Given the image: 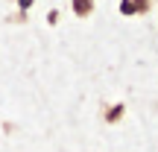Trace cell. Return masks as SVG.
<instances>
[{
  "mask_svg": "<svg viewBox=\"0 0 158 152\" xmlns=\"http://www.w3.org/2000/svg\"><path fill=\"white\" fill-rule=\"evenodd\" d=\"M123 111H126V108L120 105V102H117V105H111V108L106 111V123H117V120L123 117Z\"/></svg>",
  "mask_w": 158,
  "mask_h": 152,
  "instance_id": "cell-2",
  "label": "cell"
},
{
  "mask_svg": "<svg viewBox=\"0 0 158 152\" xmlns=\"http://www.w3.org/2000/svg\"><path fill=\"white\" fill-rule=\"evenodd\" d=\"M132 6H135V12H147L149 9V0H132Z\"/></svg>",
  "mask_w": 158,
  "mask_h": 152,
  "instance_id": "cell-4",
  "label": "cell"
},
{
  "mask_svg": "<svg viewBox=\"0 0 158 152\" xmlns=\"http://www.w3.org/2000/svg\"><path fill=\"white\" fill-rule=\"evenodd\" d=\"M70 9H73L76 18H88L91 12H94V0H73V3H70Z\"/></svg>",
  "mask_w": 158,
  "mask_h": 152,
  "instance_id": "cell-1",
  "label": "cell"
},
{
  "mask_svg": "<svg viewBox=\"0 0 158 152\" xmlns=\"http://www.w3.org/2000/svg\"><path fill=\"white\" fill-rule=\"evenodd\" d=\"M120 12H123V15H135V6H132V0H123V3H120Z\"/></svg>",
  "mask_w": 158,
  "mask_h": 152,
  "instance_id": "cell-3",
  "label": "cell"
}]
</instances>
